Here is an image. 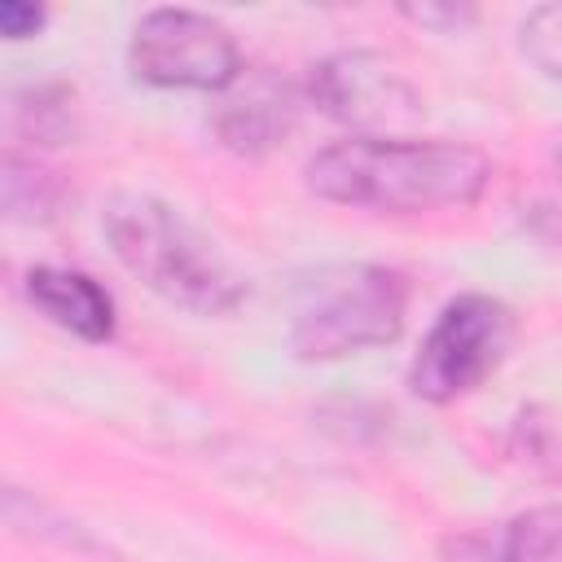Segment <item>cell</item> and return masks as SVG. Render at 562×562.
I'll list each match as a JSON object with an SVG mask.
<instances>
[{
	"label": "cell",
	"mask_w": 562,
	"mask_h": 562,
	"mask_svg": "<svg viewBox=\"0 0 562 562\" xmlns=\"http://www.w3.org/2000/svg\"><path fill=\"white\" fill-rule=\"evenodd\" d=\"M492 180L487 154L457 140L347 136L307 158V189L338 206L422 215L474 206Z\"/></svg>",
	"instance_id": "obj_1"
},
{
	"label": "cell",
	"mask_w": 562,
	"mask_h": 562,
	"mask_svg": "<svg viewBox=\"0 0 562 562\" xmlns=\"http://www.w3.org/2000/svg\"><path fill=\"white\" fill-rule=\"evenodd\" d=\"M101 228L110 250L136 281L193 316H228L246 299V281L220 255V246L176 206L149 193L110 198Z\"/></svg>",
	"instance_id": "obj_2"
},
{
	"label": "cell",
	"mask_w": 562,
	"mask_h": 562,
	"mask_svg": "<svg viewBox=\"0 0 562 562\" xmlns=\"http://www.w3.org/2000/svg\"><path fill=\"white\" fill-rule=\"evenodd\" d=\"M408 285L378 263H334L312 272L290 312V347L299 360H342L386 347L404 329Z\"/></svg>",
	"instance_id": "obj_3"
},
{
	"label": "cell",
	"mask_w": 562,
	"mask_h": 562,
	"mask_svg": "<svg viewBox=\"0 0 562 562\" xmlns=\"http://www.w3.org/2000/svg\"><path fill=\"white\" fill-rule=\"evenodd\" d=\"M509 338L514 316L501 299L461 294L439 312V321L422 338V351L408 369V386L430 404H448L496 373V364L509 351Z\"/></svg>",
	"instance_id": "obj_4"
},
{
	"label": "cell",
	"mask_w": 562,
	"mask_h": 562,
	"mask_svg": "<svg viewBox=\"0 0 562 562\" xmlns=\"http://www.w3.org/2000/svg\"><path fill=\"white\" fill-rule=\"evenodd\" d=\"M132 75L154 88L224 92L246 66L224 22L193 9H154L136 22L127 48Z\"/></svg>",
	"instance_id": "obj_5"
},
{
	"label": "cell",
	"mask_w": 562,
	"mask_h": 562,
	"mask_svg": "<svg viewBox=\"0 0 562 562\" xmlns=\"http://www.w3.org/2000/svg\"><path fill=\"white\" fill-rule=\"evenodd\" d=\"M312 101L329 119L356 127V136H386L391 127H408L422 114L413 83L378 53L325 57L312 75Z\"/></svg>",
	"instance_id": "obj_6"
},
{
	"label": "cell",
	"mask_w": 562,
	"mask_h": 562,
	"mask_svg": "<svg viewBox=\"0 0 562 562\" xmlns=\"http://www.w3.org/2000/svg\"><path fill=\"white\" fill-rule=\"evenodd\" d=\"M211 123L224 136V145L241 154H263L294 127V92L268 70H241L220 92Z\"/></svg>",
	"instance_id": "obj_7"
},
{
	"label": "cell",
	"mask_w": 562,
	"mask_h": 562,
	"mask_svg": "<svg viewBox=\"0 0 562 562\" xmlns=\"http://www.w3.org/2000/svg\"><path fill=\"white\" fill-rule=\"evenodd\" d=\"M26 299L61 329H70L75 338H88V342H105L114 334V303L110 294L88 277V272H75V268H31L26 272Z\"/></svg>",
	"instance_id": "obj_8"
},
{
	"label": "cell",
	"mask_w": 562,
	"mask_h": 562,
	"mask_svg": "<svg viewBox=\"0 0 562 562\" xmlns=\"http://www.w3.org/2000/svg\"><path fill=\"white\" fill-rule=\"evenodd\" d=\"M496 562H562V509H527L518 514L496 549Z\"/></svg>",
	"instance_id": "obj_9"
},
{
	"label": "cell",
	"mask_w": 562,
	"mask_h": 562,
	"mask_svg": "<svg viewBox=\"0 0 562 562\" xmlns=\"http://www.w3.org/2000/svg\"><path fill=\"white\" fill-rule=\"evenodd\" d=\"M522 53L553 83H562V0L558 4H540V9L527 13V22H522Z\"/></svg>",
	"instance_id": "obj_10"
},
{
	"label": "cell",
	"mask_w": 562,
	"mask_h": 562,
	"mask_svg": "<svg viewBox=\"0 0 562 562\" xmlns=\"http://www.w3.org/2000/svg\"><path fill=\"white\" fill-rule=\"evenodd\" d=\"M44 26V9L40 4H22V0H4L0 4V31L9 40H26Z\"/></svg>",
	"instance_id": "obj_11"
},
{
	"label": "cell",
	"mask_w": 562,
	"mask_h": 562,
	"mask_svg": "<svg viewBox=\"0 0 562 562\" xmlns=\"http://www.w3.org/2000/svg\"><path fill=\"white\" fill-rule=\"evenodd\" d=\"M404 13H408L413 22H422V26H439V22H452V26H457V22L470 18V9H452V4H448V9H443V4H408Z\"/></svg>",
	"instance_id": "obj_12"
},
{
	"label": "cell",
	"mask_w": 562,
	"mask_h": 562,
	"mask_svg": "<svg viewBox=\"0 0 562 562\" xmlns=\"http://www.w3.org/2000/svg\"><path fill=\"white\" fill-rule=\"evenodd\" d=\"M558 176H562V149H558Z\"/></svg>",
	"instance_id": "obj_13"
}]
</instances>
